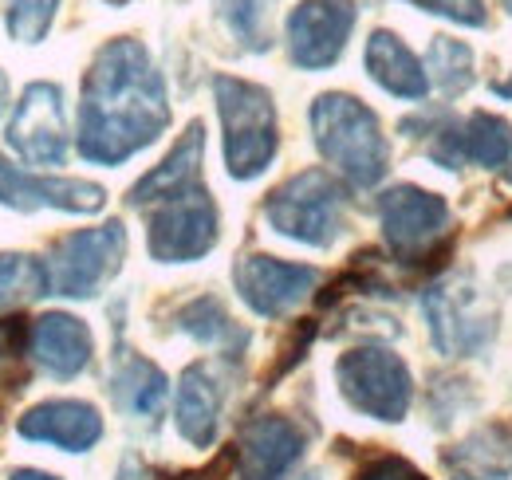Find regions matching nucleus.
<instances>
[{
	"mask_svg": "<svg viewBox=\"0 0 512 480\" xmlns=\"http://www.w3.org/2000/svg\"><path fill=\"white\" fill-rule=\"evenodd\" d=\"M233 284H237L241 300L249 303L256 315L280 319L320 284V272L308 268V264L276 260V256H245L233 268Z\"/></svg>",
	"mask_w": 512,
	"mask_h": 480,
	"instance_id": "11",
	"label": "nucleus"
},
{
	"mask_svg": "<svg viewBox=\"0 0 512 480\" xmlns=\"http://www.w3.org/2000/svg\"><path fill=\"white\" fill-rule=\"evenodd\" d=\"M56 8H60V0H8L4 20H8L12 40H20V44H40V40L48 36L52 20H56Z\"/></svg>",
	"mask_w": 512,
	"mask_h": 480,
	"instance_id": "27",
	"label": "nucleus"
},
{
	"mask_svg": "<svg viewBox=\"0 0 512 480\" xmlns=\"http://www.w3.org/2000/svg\"><path fill=\"white\" fill-rule=\"evenodd\" d=\"M48 296V268L28 252H0V311Z\"/></svg>",
	"mask_w": 512,
	"mask_h": 480,
	"instance_id": "24",
	"label": "nucleus"
},
{
	"mask_svg": "<svg viewBox=\"0 0 512 480\" xmlns=\"http://www.w3.org/2000/svg\"><path fill=\"white\" fill-rule=\"evenodd\" d=\"M111 394L115 402L134 414V418H154L162 406H166V394H170V382L166 374L146 359H127L119 362L115 378H111Z\"/></svg>",
	"mask_w": 512,
	"mask_h": 480,
	"instance_id": "21",
	"label": "nucleus"
},
{
	"mask_svg": "<svg viewBox=\"0 0 512 480\" xmlns=\"http://www.w3.org/2000/svg\"><path fill=\"white\" fill-rule=\"evenodd\" d=\"M304 433L288 418H253L237 441V480H284V473L300 461Z\"/></svg>",
	"mask_w": 512,
	"mask_h": 480,
	"instance_id": "14",
	"label": "nucleus"
},
{
	"mask_svg": "<svg viewBox=\"0 0 512 480\" xmlns=\"http://www.w3.org/2000/svg\"><path fill=\"white\" fill-rule=\"evenodd\" d=\"M355 28V0H300L288 16V52L304 71H320L343 56Z\"/></svg>",
	"mask_w": 512,
	"mask_h": 480,
	"instance_id": "10",
	"label": "nucleus"
},
{
	"mask_svg": "<svg viewBox=\"0 0 512 480\" xmlns=\"http://www.w3.org/2000/svg\"><path fill=\"white\" fill-rule=\"evenodd\" d=\"M170 126L166 83L146 48L119 36L99 48L83 79L79 154L95 166H123Z\"/></svg>",
	"mask_w": 512,
	"mask_h": 480,
	"instance_id": "1",
	"label": "nucleus"
},
{
	"mask_svg": "<svg viewBox=\"0 0 512 480\" xmlns=\"http://www.w3.org/2000/svg\"><path fill=\"white\" fill-rule=\"evenodd\" d=\"M178 331L193 335V339L205 343V347H221V351H241L245 339H249V335L229 319V311L221 307V300H213V296H201V300L186 303V307L178 311Z\"/></svg>",
	"mask_w": 512,
	"mask_h": 480,
	"instance_id": "22",
	"label": "nucleus"
},
{
	"mask_svg": "<svg viewBox=\"0 0 512 480\" xmlns=\"http://www.w3.org/2000/svg\"><path fill=\"white\" fill-rule=\"evenodd\" d=\"M379 221H383L390 252L402 264H418V260H430L438 240H446L449 205L430 189L394 185L379 197Z\"/></svg>",
	"mask_w": 512,
	"mask_h": 480,
	"instance_id": "8",
	"label": "nucleus"
},
{
	"mask_svg": "<svg viewBox=\"0 0 512 480\" xmlns=\"http://www.w3.org/2000/svg\"><path fill=\"white\" fill-rule=\"evenodd\" d=\"M4 99H8V79H4V71H0V111H4Z\"/></svg>",
	"mask_w": 512,
	"mask_h": 480,
	"instance_id": "32",
	"label": "nucleus"
},
{
	"mask_svg": "<svg viewBox=\"0 0 512 480\" xmlns=\"http://www.w3.org/2000/svg\"><path fill=\"white\" fill-rule=\"evenodd\" d=\"M505 181L512 185V158H509V170H505Z\"/></svg>",
	"mask_w": 512,
	"mask_h": 480,
	"instance_id": "33",
	"label": "nucleus"
},
{
	"mask_svg": "<svg viewBox=\"0 0 512 480\" xmlns=\"http://www.w3.org/2000/svg\"><path fill=\"white\" fill-rule=\"evenodd\" d=\"M24 355H32V323H24L20 315L0 319V402L24 390Z\"/></svg>",
	"mask_w": 512,
	"mask_h": 480,
	"instance_id": "25",
	"label": "nucleus"
},
{
	"mask_svg": "<svg viewBox=\"0 0 512 480\" xmlns=\"http://www.w3.org/2000/svg\"><path fill=\"white\" fill-rule=\"evenodd\" d=\"M12 154L28 166H64L67 158V115L64 91L56 83H32L4 130Z\"/></svg>",
	"mask_w": 512,
	"mask_h": 480,
	"instance_id": "9",
	"label": "nucleus"
},
{
	"mask_svg": "<svg viewBox=\"0 0 512 480\" xmlns=\"http://www.w3.org/2000/svg\"><path fill=\"white\" fill-rule=\"evenodd\" d=\"M123 256H127L123 221H107L99 229H79V233L60 240L52 248V256L44 260L48 292L67 296V300H91L123 268Z\"/></svg>",
	"mask_w": 512,
	"mask_h": 480,
	"instance_id": "5",
	"label": "nucleus"
},
{
	"mask_svg": "<svg viewBox=\"0 0 512 480\" xmlns=\"http://www.w3.org/2000/svg\"><path fill=\"white\" fill-rule=\"evenodd\" d=\"M505 4H509V12H512V0H505Z\"/></svg>",
	"mask_w": 512,
	"mask_h": 480,
	"instance_id": "34",
	"label": "nucleus"
},
{
	"mask_svg": "<svg viewBox=\"0 0 512 480\" xmlns=\"http://www.w3.org/2000/svg\"><path fill=\"white\" fill-rule=\"evenodd\" d=\"M221 402H225V386L217 382V374L205 362H193L178 378V402H174V421L178 433L197 445L209 449L217 437V421H221Z\"/></svg>",
	"mask_w": 512,
	"mask_h": 480,
	"instance_id": "17",
	"label": "nucleus"
},
{
	"mask_svg": "<svg viewBox=\"0 0 512 480\" xmlns=\"http://www.w3.org/2000/svg\"><path fill=\"white\" fill-rule=\"evenodd\" d=\"M355 480H426V477L410 461H402V457H375Z\"/></svg>",
	"mask_w": 512,
	"mask_h": 480,
	"instance_id": "30",
	"label": "nucleus"
},
{
	"mask_svg": "<svg viewBox=\"0 0 512 480\" xmlns=\"http://www.w3.org/2000/svg\"><path fill=\"white\" fill-rule=\"evenodd\" d=\"M8 480H60V477L40 473V469H12V473H8Z\"/></svg>",
	"mask_w": 512,
	"mask_h": 480,
	"instance_id": "31",
	"label": "nucleus"
},
{
	"mask_svg": "<svg viewBox=\"0 0 512 480\" xmlns=\"http://www.w3.org/2000/svg\"><path fill=\"white\" fill-rule=\"evenodd\" d=\"M0 205L36 213V209H60V213H99L107 205V189L79 178H44L16 170L8 158H0Z\"/></svg>",
	"mask_w": 512,
	"mask_h": 480,
	"instance_id": "12",
	"label": "nucleus"
},
{
	"mask_svg": "<svg viewBox=\"0 0 512 480\" xmlns=\"http://www.w3.org/2000/svg\"><path fill=\"white\" fill-rule=\"evenodd\" d=\"M201 154H205V126L190 122L186 134L178 138V146L130 189V201L134 205H158L174 193H186L193 185H201Z\"/></svg>",
	"mask_w": 512,
	"mask_h": 480,
	"instance_id": "18",
	"label": "nucleus"
},
{
	"mask_svg": "<svg viewBox=\"0 0 512 480\" xmlns=\"http://www.w3.org/2000/svg\"><path fill=\"white\" fill-rule=\"evenodd\" d=\"M217 115L225 130V170L229 178L253 181L260 178L276 158V107L264 87L249 79L217 75L213 79Z\"/></svg>",
	"mask_w": 512,
	"mask_h": 480,
	"instance_id": "3",
	"label": "nucleus"
},
{
	"mask_svg": "<svg viewBox=\"0 0 512 480\" xmlns=\"http://www.w3.org/2000/svg\"><path fill=\"white\" fill-rule=\"evenodd\" d=\"M363 63L371 71V79L398 95V99H422L430 91V79L422 71V63L414 60V52L394 36V32H375L367 40V52H363Z\"/></svg>",
	"mask_w": 512,
	"mask_h": 480,
	"instance_id": "20",
	"label": "nucleus"
},
{
	"mask_svg": "<svg viewBox=\"0 0 512 480\" xmlns=\"http://www.w3.org/2000/svg\"><path fill=\"white\" fill-rule=\"evenodd\" d=\"M91 331L83 319L64 315V311H48L32 323V359L40 362L52 378H75L87 370L91 362Z\"/></svg>",
	"mask_w": 512,
	"mask_h": 480,
	"instance_id": "16",
	"label": "nucleus"
},
{
	"mask_svg": "<svg viewBox=\"0 0 512 480\" xmlns=\"http://www.w3.org/2000/svg\"><path fill=\"white\" fill-rule=\"evenodd\" d=\"M446 469L453 480H505L512 477V429L509 425H481L461 445L446 453Z\"/></svg>",
	"mask_w": 512,
	"mask_h": 480,
	"instance_id": "19",
	"label": "nucleus"
},
{
	"mask_svg": "<svg viewBox=\"0 0 512 480\" xmlns=\"http://www.w3.org/2000/svg\"><path fill=\"white\" fill-rule=\"evenodd\" d=\"M422 311L434 335V347L457 359V355H473L489 335H493V319L477 311V296L461 284H438L422 296Z\"/></svg>",
	"mask_w": 512,
	"mask_h": 480,
	"instance_id": "13",
	"label": "nucleus"
},
{
	"mask_svg": "<svg viewBox=\"0 0 512 480\" xmlns=\"http://www.w3.org/2000/svg\"><path fill=\"white\" fill-rule=\"evenodd\" d=\"M335 382L343 398L375 421H402L414 398L406 362L386 347H355L335 362Z\"/></svg>",
	"mask_w": 512,
	"mask_h": 480,
	"instance_id": "6",
	"label": "nucleus"
},
{
	"mask_svg": "<svg viewBox=\"0 0 512 480\" xmlns=\"http://www.w3.org/2000/svg\"><path fill=\"white\" fill-rule=\"evenodd\" d=\"M229 32L245 44V48H268V36H264V0H217Z\"/></svg>",
	"mask_w": 512,
	"mask_h": 480,
	"instance_id": "28",
	"label": "nucleus"
},
{
	"mask_svg": "<svg viewBox=\"0 0 512 480\" xmlns=\"http://www.w3.org/2000/svg\"><path fill=\"white\" fill-rule=\"evenodd\" d=\"M312 134L323 158L355 189H371L383 181L390 166V146L375 111L363 107L355 95H339V91L320 95L312 103Z\"/></svg>",
	"mask_w": 512,
	"mask_h": 480,
	"instance_id": "2",
	"label": "nucleus"
},
{
	"mask_svg": "<svg viewBox=\"0 0 512 480\" xmlns=\"http://www.w3.org/2000/svg\"><path fill=\"white\" fill-rule=\"evenodd\" d=\"M343 209H347L343 185L327 170H304L268 193L264 221L280 237L312 244V248H327L343 233Z\"/></svg>",
	"mask_w": 512,
	"mask_h": 480,
	"instance_id": "4",
	"label": "nucleus"
},
{
	"mask_svg": "<svg viewBox=\"0 0 512 480\" xmlns=\"http://www.w3.org/2000/svg\"><path fill=\"white\" fill-rule=\"evenodd\" d=\"M426 12H438L453 24H469V28H481L485 24V4L481 0H410Z\"/></svg>",
	"mask_w": 512,
	"mask_h": 480,
	"instance_id": "29",
	"label": "nucleus"
},
{
	"mask_svg": "<svg viewBox=\"0 0 512 480\" xmlns=\"http://www.w3.org/2000/svg\"><path fill=\"white\" fill-rule=\"evenodd\" d=\"M146 244L158 264H190L217 244V205L205 185L174 193L150 209Z\"/></svg>",
	"mask_w": 512,
	"mask_h": 480,
	"instance_id": "7",
	"label": "nucleus"
},
{
	"mask_svg": "<svg viewBox=\"0 0 512 480\" xmlns=\"http://www.w3.org/2000/svg\"><path fill=\"white\" fill-rule=\"evenodd\" d=\"M426 67H430V79H434L446 95H461V91L473 87V52H469L461 40L434 36Z\"/></svg>",
	"mask_w": 512,
	"mask_h": 480,
	"instance_id": "26",
	"label": "nucleus"
},
{
	"mask_svg": "<svg viewBox=\"0 0 512 480\" xmlns=\"http://www.w3.org/2000/svg\"><path fill=\"white\" fill-rule=\"evenodd\" d=\"M461 158L477 162V166H505L512 158V130L505 119L477 111L473 119L461 126Z\"/></svg>",
	"mask_w": 512,
	"mask_h": 480,
	"instance_id": "23",
	"label": "nucleus"
},
{
	"mask_svg": "<svg viewBox=\"0 0 512 480\" xmlns=\"http://www.w3.org/2000/svg\"><path fill=\"white\" fill-rule=\"evenodd\" d=\"M16 433L24 441L56 445L67 453H87L103 437V418L91 402H40L16 421Z\"/></svg>",
	"mask_w": 512,
	"mask_h": 480,
	"instance_id": "15",
	"label": "nucleus"
}]
</instances>
